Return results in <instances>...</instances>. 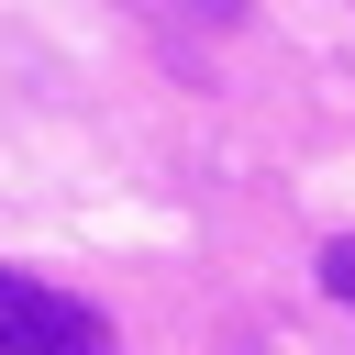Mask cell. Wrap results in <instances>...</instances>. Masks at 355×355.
I'll list each match as a JSON object with an SVG mask.
<instances>
[{
	"instance_id": "cell-1",
	"label": "cell",
	"mask_w": 355,
	"mask_h": 355,
	"mask_svg": "<svg viewBox=\"0 0 355 355\" xmlns=\"http://www.w3.org/2000/svg\"><path fill=\"white\" fill-rule=\"evenodd\" d=\"M0 355H111V322L33 266H0Z\"/></svg>"
},
{
	"instance_id": "cell-2",
	"label": "cell",
	"mask_w": 355,
	"mask_h": 355,
	"mask_svg": "<svg viewBox=\"0 0 355 355\" xmlns=\"http://www.w3.org/2000/svg\"><path fill=\"white\" fill-rule=\"evenodd\" d=\"M322 288H333V300L355 311V233H344V244H322Z\"/></svg>"
}]
</instances>
